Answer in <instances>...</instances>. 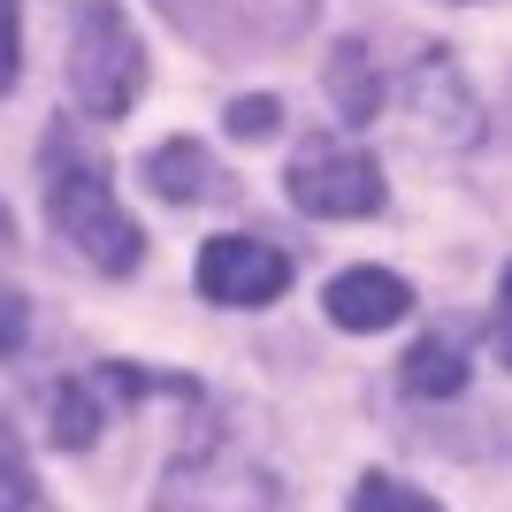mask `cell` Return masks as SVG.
Instances as JSON below:
<instances>
[{
	"label": "cell",
	"instance_id": "6da1fadb",
	"mask_svg": "<svg viewBox=\"0 0 512 512\" xmlns=\"http://www.w3.org/2000/svg\"><path fill=\"white\" fill-rule=\"evenodd\" d=\"M46 214H54V230L69 237V253L85 260V268H100V276H130V268L146 260V230L123 214L107 169L69 130L46 138Z\"/></svg>",
	"mask_w": 512,
	"mask_h": 512
},
{
	"label": "cell",
	"instance_id": "7a4b0ae2",
	"mask_svg": "<svg viewBox=\"0 0 512 512\" xmlns=\"http://www.w3.org/2000/svg\"><path fill=\"white\" fill-rule=\"evenodd\" d=\"M69 85H77V107L115 123L130 115L138 85H146V54H138V31L123 23L115 0H85L77 8V46H69Z\"/></svg>",
	"mask_w": 512,
	"mask_h": 512
},
{
	"label": "cell",
	"instance_id": "3957f363",
	"mask_svg": "<svg viewBox=\"0 0 512 512\" xmlns=\"http://www.w3.org/2000/svg\"><path fill=\"white\" fill-rule=\"evenodd\" d=\"M291 207L306 214H329V222H360V214L383 207V169L367 153H344V146H306L283 176Z\"/></svg>",
	"mask_w": 512,
	"mask_h": 512
},
{
	"label": "cell",
	"instance_id": "277c9868",
	"mask_svg": "<svg viewBox=\"0 0 512 512\" xmlns=\"http://www.w3.org/2000/svg\"><path fill=\"white\" fill-rule=\"evenodd\" d=\"M283 283H291V260L268 237H207L199 253V299L214 306H268L283 299Z\"/></svg>",
	"mask_w": 512,
	"mask_h": 512
},
{
	"label": "cell",
	"instance_id": "5b68a950",
	"mask_svg": "<svg viewBox=\"0 0 512 512\" xmlns=\"http://www.w3.org/2000/svg\"><path fill=\"white\" fill-rule=\"evenodd\" d=\"M329 321L337 329H360V337H375V329H398V321L413 314V291L406 276H390V268H344L337 283H329Z\"/></svg>",
	"mask_w": 512,
	"mask_h": 512
},
{
	"label": "cell",
	"instance_id": "8992f818",
	"mask_svg": "<svg viewBox=\"0 0 512 512\" xmlns=\"http://www.w3.org/2000/svg\"><path fill=\"white\" fill-rule=\"evenodd\" d=\"M146 184L153 199H169V207H199V199L222 192V169H214V153L199 138H161L146 153Z\"/></svg>",
	"mask_w": 512,
	"mask_h": 512
},
{
	"label": "cell",
	"instance_id": "52a82bcc",
	"mask_svg": "<svg viewBox=\"0 0 512 512\" xmlns=\"http://www.w3.org/2000/svg\"><path fill=\"white\" fill-rule=\"evenodd\" d=\"M398 383H406L413 398H459V390H467V360H459L451 337H421L406 352V367H398Z\"/></svg>",
	"mask_w": 512,
	"mask_h": 512
},
{
	"label": "cell",
	"instance_id": "ba28073f",
	"mask_svg": "<svg viewBox=\"0 0 512 512\" xmlns=\"http://www.w3.org/2000/svg\"><path fill=\"white\" fill-rule=\"evenodd\" d=\"M329 92H337L344 123H375V107H383V77H375V62H367V46H337V62H329Z\"/></svg>",
	"mask_w": 512,
	"mask_h": 512
},
{
	"label": "cell",
	"instance_id": "9c48e42d",
	"mask_svg": "<svg viewBox=\"0 0 512 512\" xmlns=\"http://www.w3.org/2000/svg\"><path fill=\"white\" fill-rule=\"evenodd\" d=\"M100 421H107V406L92 383H54V444L62 451H85L100 436Z\"/></svg>",
	"mask_w": 512,
	"mask_h": 512
},
{
	"label": "cell",
	"instance_id": "30bf717a",
	"mask_svg": "<svg viewBox=\"0 0 512 512\" xmlns=\"http://www.w3.org/2000/svg\"><path fill=\"white\" fill-rule=\"evenodd\" d=\"M352 512H444V505H436V497H421L413 482H398V474H360Z\"/></svg>",
	"mask_w": 512,
	"mask_h": 512
},
{
	"label": "cell",
	"instance_id": "8fae6325",
	"mask_svg": "<svg viewBox=\"0 0 512 512\" xmlns=\"http://www.w3.org/2000/svg\"><path fill=\"white\" fill-rule=\"evenodd\" d=\"M31 497H39V482H31V459H23L16 428L0 421V512H31Z\"/></svg>",
	"mask_w": 512,
	"mask_h": 512
},
{
	"label": "cell",
	"instance_id": "7c38bea8",
	"mask_svg": "<svg viewBox=\"0 0 512 512\" xmlns=\"http://www.w3.org/2000/svg\"><path fill=\"white\" fill-rule=\"evenodd\" d=\"M276 130H283V107L268 100V92H253V100H230V138L260 146V138H276Z\"/></svg>",
	"mask_w": 512,
	"mask_h": 512
},
{
	"label": "cell",
	"instance_id": "4fadbf2b",
	"mask_svg": "<svg viewBox=\"0 0 512 512\" xmlns=\"http://www.w3.org/2000/svg\"><path fill=\"white\" fill-rule=\"evenodd\" d=\"M16 69H23V0H0V100L16 92Z\"/></svg>",
	"mask_w": 512,
	"mask_h": 512
},
{
	"label": "cell",
	"instance_id": "5bb4252c",
	"mask_svg": "<svg viewBox=\"0 0 512 512\" xmlns=\"http://www.w3.org/2000/svg\"><path fill=\"white\" fill-rule=\"evenodd\" d=\"M23 329H31V306H23L16 291H0V360L23 352Z\"/></svg>",
	"mask_w": 512,
	"mask_h": 512
},
{
	"label": "cell",
	"instance_id": "9a60e30c",
	"mask_svg": "<svg viewBox=\"0 0 512 512\" xmlns=\"http://www.w3.org/2000/svg\"><path fill=\"white\" fill-rule=\"evenodd\" d=\"M497 360L512 367V268H505V283H497Z\"/></svg>",
	"mask_w": 512,
	"mask_h": 512
},
{
	"label": "cell",
	"instance_id": "2e32d148",
	"mask_svg": "<svg viewBox=\"0 0 512 512\" xmlns=\"http://www.w3.org/2000/svg\"><path fill=\"white\" fill-rule=\"evenodd\" d=\"M0 237H8V207H0Z\"/></svg>",
	"mask_w": 512,
	"mask_h": 512
}]
</instances>
